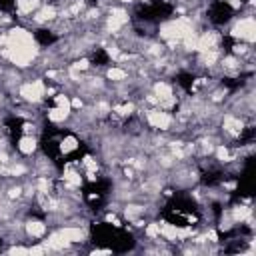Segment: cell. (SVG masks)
Returning <instances> with one entry per match:
<instances>
[{
    "label": "cell",
    "instance_id": "7a4b0ae2",
    "mask_svg": "<svg viewBox=\"0 0 256 256\" xmlns=\"http://www.w3.org/2000/svg\"><path fill=\"white\" fill-rule=\"evenodd\" d=\"M14 150L18 156L22 158H32L38 154L40 150V136H34V134H20L16 144H14Z\"/></svg>",
    "mask_w": 256,
    "mask_h": 256
},
{
    "label": "cell",
    "instance_id": "3957f363",
    "mask_svg": "<svg viewBox=\"0 0 256 256\" xmlns=\"http://www.w3.org/2000/svg\"><path fill=\"white\" fill-rule=\"evenodd\" d=\"M80 150V138L74 134V132H66V134H62L60 138H58V156H64V158H68V156H72V154H76Z\"/></svg>",
    "mask_w": 256,
    "mask_h": 256
},
{
    "label": "cell",
    "instance_id": "6da1fadb",
    "mask_svg": "<svg viewBox=\"0 0 256 256\" xmlns=\"http://www.w3.org/2000/svg\"><path fill=\"white\" fill-rule=\"evenodd\" d=\"M22 228H24V234H26L28 242L30 240L38 242V240H42L48 234V222H46V218H40L38 214H28L24 218Z\"/></svg>",
    "mask_w": 256,
    "mask_h": 256
}]
</instances>
